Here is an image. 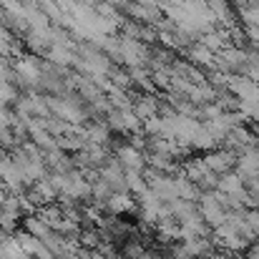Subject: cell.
Segmentation results:
<instances>
[{"mask_svg": "<svg viewBox=\"0 0 259 259\" xmlns=\"http://www.w3.org/2000/svg\"><path fill=\"white\" fill-rule=\"evenodd\" d=\"M25 232H30V234H33V237H38V239H46L53 229H51L46 222H40L38 217H35V219H33V217H28V219H25Z\"/></svg>", "mask_w": 259, "mask_h": 259, "instance_id": "7", "label": "cell"}, {"mask_svg": "<svg viewBox=\"0 0 259 259\" xmlns=\"http://www.w3.org/2000/svg\"><path fill=\"white\" fill-rule=\"evenodd\" d=\"M81 244H83V247H96V244H98V232H96V229L83 232V234H81Z\"/></svg>", "mask_w": 259, "mask_h": 259, "instance_id": "9", "label": "cell"}, {"mask_svg": "<svg viewBox=\"0 0 259 259\" xmlns=\"http://www.w3.org/2000/svg\"><path fill=\"white\" fill-rule=\"evenodd\" d=\"M118 164H121L123 169H136V171H141V169H144V156H141V151H139L136 146H123V149H118Z\"/></svg>", "mask_w": 259, "mask_h": 259, "instance_id": "3", "label": "cell"}, {"mask_svg": "<svg viewBox=\"0 0 259 259\" xmlns=\"http://www.w3.org/2000/svg\"><path fill=\"white\" fill-rule=\"evenodd\" d=\"M247 259H259V244H254V247L249 249V257Z\"/></svg>", "mask_w": 259, "mask_h": 259, "instance_id": "10", "label": "cell"}, {"mask_svg": "<svg viewBox=\"0 0 259 259\" xmlns=\"http://www.w3.org/2000/svg\"><path fill=\"white\" fill-rule=\"evenodd\" d=\"M176 191H179V199H186V201H199L201 191H199V184H194L191 179H179L176 181Z\"/></svg>", "mask_w": 259, "mask_h": 259, "instance_id": "5", "label": "cell"}, {"mask_svg": "<svg viewBox=\"0 0 259 259\" xmlns=\"http://www.w3.org/2000/svg\"><path fill=\"white\" fill-rule=\"evenodd\" d=\"M217 186H219V191L232 194V196H239V194L244 191V181H242L239 174H227V176H222Z\"/></svg>", "mask_w": 259, "mask_h": 259, "instance_id": "4", "label": "cell"}, {"mask_svg": "<svg viewBox=\"0 0 259 259\" xmlns=\"http://www.w3.org/2000/svg\"><path fill=\"white\" fill-rule=\"evenodd\" d=\"M51 61H53V63L66 66V63H71V61H73V53H71L68 48H63V46H53V48H51Z\"/></svg>", "mask_w": 259, "mask_h": 259, "instance_id": "8", "label": "cell"}, {"mask_svg": "<svg viewBox=\"0 0 259 259\" xmlns=\"http://www.w3.org/2000/svg\"><path fill=\"white\" fill-rule=\"evenodd\" d=\"M211 259H232V257H227V254H214Z\"/></svg>", "mask_w": 259, "mask_h": 259, "instance_id": "11", "label": "cell"}, {"mask_svg": "<svg viewBox=\"0 0 259 259\" xmlns=\"http://www.w3.org/2000/svg\"><path fill=\"white\" fill-rule=\"evenodd\" d=\"M0 181L8 186V189H20L23 186V174L20 166L13 161V159H0Z\"/></svg>", "mask_w": 259, "mask_h": 259, "instance_id": "2", "label": "cell"}, {"mask_svg": "<svg viewBox=\"0 0 259 259\" xmlns=\"http://www.w3.org/2000/svg\"><path fill=\"white\" fill-rule=\"evenodd\" d=\"M204 164H206V169L214 174H222L229 169V164H232V156H227V154H209L206 159H204Z\"/></svg>", "mask_w": 259, "mask_h": 259, "instance_id": "6", "label": "cell"}, {"mask_svg": "<svg viewBox=\"0 0 259 259\" xmlns=\"http://www.w3.org/2000/svg\"><path fill=\"white\" fill-rule=\"evenodd\" d=\"M199 201H201V219H204V224L219 227V224L227 222L229 211L214 199V194H204V196H199Z\"/></svg>", "mask_w": 259, "mask_h": 259, "instance_id": "1", "label": "cell"}]
</instances>
